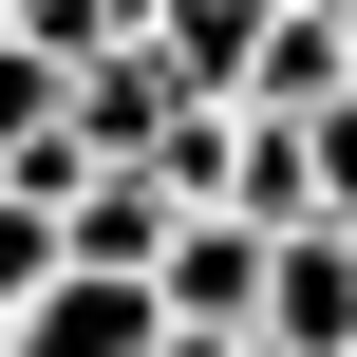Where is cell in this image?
<instances>
[{
	"label": "cell",
	"instance_id": "1",
	"mask_svg": "<svg viewBox=\"0 0 357 357\" xmlns=\"http://www.w3.org/2000/svg\"><path fill=\"white\" fill-rule=\"evenodd\" d=\"M151 320H169V339H245V320H264V226L188 207V226H169V264H151Z\"/></svg>",
	"mask_w": 357,
	"mask_h": 357
},
{
	"label": "cell",
	"instance_id": "2",
	"mask_svg": "<svg viewBox=\"0 0 357 357\" xmlns=\"http://www.w3.org/2000/svg\"><path fill=\"white\" fill-rule=\"evenodd\" d=\"M264 357H357V245L339 226H282L264 245V320H245Z\"/></svg>",
	"mask_w": 357,
	"mask_h": 357
},
{
	"label": "cell",
	"instance_id": "3",
	"mask_svg": "<svg viewBox=\"0 0 357 357\" xmlns=\"http://www.w3.org/2000/svg\"><path fill=\"white\" fill-rule=\"evenodd\" d=\"M357 94V38L339 19H301V0H264V56H245V113H282V132H301V113H339Z\"/></svg>",
	"mask_w": 357,
	"mask_h": 357
},
{
	"label": "cell",
	"instance_id": "4",
	"mask_svg": "<svg viewBox=\"0 0 357 357\" xmlns=\"http://www.w3.org/2000/svg\"><path fill=\"white\" fill-rule=\"evenodd\" d=\"M151 339H169L151 282H75V264H56V282L19 301V357H151Z\"/></svg>",
	"mask_w": 357,
	"mask_h": 357
},
{
	"label": "cell",
	"instance_id": "5",
	"mask_svg": "<svg viewBox=\"0 0 357 357\" xmlns=\"http://www.w3.org/2000/svg\"><path fill=\"white\" fill-rule=\"evenodd\" d=\"M226 226H264V245H282V226H320L301 132H282V113H226Z\"/></svg>",
	"mask_w": 357,
	"mask_h": 357
},
{
	"label": "cell",
	"instance_id": "6",
	"mask_svg": "<svg viewBox=\"0 0 357 357\" xmlns=\"http://www.w3.org/2000/svg\"><path fill=\"white\" fill-rule=\"evenodd\" d=\"M301 188H320V226L357 245V94H339V113H301Z\"/></svg>",
	"mask_w": 357,
	"mask_h": 357
},
{
	"label": "cell",
	"instance_id": "7",
	"mask_svg": "<svg viewBox=\"0 0 357 357\" xmlns=\"http://www.w3.org/2000/svg\"><path fill=\"white\" fill-rule=\"evenodd\" d=\"M38 282H56V207H38V188H0V320H19Z\"/></svg>",
	"mask_w": 357,
	"mask_h": 357
},
{
	"label": "cell",
	"instance_id": "8",
	"mask_svg": "<svg viewBox=\"0 0 357 357\" xmlns=\"http://www.w3.org/2000/svg\"><path fill=\"white\" fill-rule=\"evenodd\" d=\"M38 132H56V75H38V56H19V38H0V169H19V151H38Z\"/></svg>",
	"mask_w": 357,
	"mask_h": 357
},
{
	"label": "cell",
	"instance_id": "9",
	"mask_svg": "<svg viewBox=\"0 0 357 357\" xmlns=\"http://www.w3.org/2000/svg\"><path fill=\"white\" fill-rule=\"evenodd\" d=\"M151 357H226V339H151Z\"/></svg>",
	"mask_w": 357,
	"mask_h": 357
},
{
	"label": "cell",
	"instance_id": "10",
	"mask_svg": "<svg viewBox=\"0 0 357 357\" xmlns=\"http://www.w3.org/2000/svg\"><path fill=\"white\" fill-rule=\"evenodd\" d=\"M301 19H357V0H301Z\"/></svg>",
	"mask_w": 357,
	"mask_h": 357
},
{
	"label": "cell",
	"instance_id": "11",
	"mask_svg": "<svg viewBox=\"0 0 357 357\" xmlns=\"http://www.w3.org/2000/svg\"><path fill=\"white\" fill-rule=\"evenodd\" d=\"M0 357H19V320H0Z\"/></svg>",
	"mask_w": 357,
	"mask_h": 357
},
{
	"label": "cell",
	"instance_id": "12",
	"mask_svg": "<svg viewBox=\"0 0 357 357\" xmlns=\"http://www.w3.org/2000/svg\"><path fill=\"white\" fill-rule=\"evenodd\" d=\"M226 357H264V339H226Z\"/></svg>",
	"mask_w": 357,
	"mask_h": 357
},
{
	"label": "cell",
	"instance_id": "13",
	"mask_svg": "<svg viewBox=\"0 0 357 357\" xmlns=\"http://www.w3.org/2000/svg\"><path fill=\"white\" fill-rule=\"evenodd\" d=\"M339 38H357V19H339Z\"/></svg>",
	"mask_w": 357,
	"mask_h": 357
}]
</instances>
